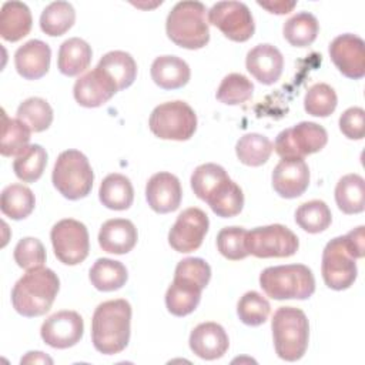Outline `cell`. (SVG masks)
<instances>
[{"label": "cell", "mask_w": 365, "mask_h": 365, "mask_svg": "<svg viewBox=\"0 0 365 365\" xmlns=\"http://www.w3.org/2000/svg\"><path fill=\"white\" fill-rule=\"evenodd\" d=\"M131 305L128 301L110 299L101 302L91 319V341L104 355L121 352L130 341Z\"/></svg>", "instance_id": "cell-1"}, {"label": "cell", "mask_w": 365, "mask_h": 365, "mask_svg": "<svg viewBox=\"0 0 365 365\" xmlns=\"http://www.w3.org/2000/svg\"><path fill=\"white\" fill-rule=\"evenodd\" d=\"M60 289V279L50 268L27 271L11 289L13 308L23 317L44 315L53 305Z\"/></svg>", "instance_id": "cell-2"}, {"label": "cell", "mask_w": 365, "mask_h": 365, "mask_svg": "<svg viewBox=\"0 0 365 365\" xmlns=\"http://www.w3.org/2000/svg\"><path fill=\"white\" fill-rule=\"evenodd\" d=\"M207 13L208 10L201 1H178L167 16L165 31L168 38L182 48H202L210 41Z\"/></svg>", "instance_id": "cell-3"}, {"label": "cell", "mask_w": 365, "mask_h": 365, "mask_svg": "<svg viewBox=\"0 0 365 365\" xmlns=\"http://www.w3.org/2000/svg\"><path fill=\"white\" fill-rule=\"evenodd\" d=\"M277 355L288 362L298 361L308 348L309 324L305 312L295 307H279L271 321Z\"/></svg>", "instance_id": "cell-4"}, {"label": "cell", "mask_w": 365, "mask_h": 365, "mask_svg": "<svg viewBox=\"0 0 365 365\" xmlns=\"http://www.w3.org/2000/svg\"><path fill=\"white\" fill-rule=\"evenodd\" d=\"M259 285L272 299H308L315 291V278L304 264L277 265L261 272Z\"/></svg>", "instance_id": "cell-5"}, {"label": "cell", "mask_w": 365, "mask_h": 365, "mask_svg": "<svg viewBox=\"0 0 365 365\" xmlns=\"http://www.w3.org/2000/svg\"><path fill=\"white\" fill-rule=\"evenodd\" d=\"M53 185L68 200H80L90 194L94 181V173L87 157L78 150H66L56 160Z\"/></svg>", "instance_id": "cell-6"}, {"label": "cell", "mask_w": 365, "mask_h": 365, "mask_svg": "<svg viewBox=\"0 0 365 365\" xmlns=\"http://www.w3.org/2000/svg\"><path fill=\"white\" fill-rule=\"evenodd\" d=\"M148 125L161 140L185 141L197 130V115L185 101H167L153 110Z\"/></svg>", "instance_id": "cell-7"}, {"label": "cell", "mask_w": 365, "mask_h": 365, "mask_svg": "<svg viewBox=\"0 0 365 365\" xmlns=\"http://www.w3.org/2000/svg\"><path fill=\"white\" fill-rule=\"evenodd\" d=\"M327 143L328 134L322 125L301 121L291 128L282 130L275 138L274 148L282 160H297L321 151Z\"/></svg>", "instance_id": "cell-8"}, {"label": "cell", "mask_w": 365, "mask_h": 365, "mask_svg": "<svg viewBox=\"0 0 365 365\" xmlns=\"http://www.w3.org/2000/svg\"><path fill=\"white\" fill-rule=\"evenodd\" d=\"M247 250L257 258H287L297 252L298 237L285 225L271 224L247 231Z\"/></svg>", "instance_id": "cell-9"}, {"label": "cell", "mask_w": 365, "mask_h": 365, "mask_svg": "<svg viewBox=\"0 0 365 365\" xmlns=\"http://www.w3.org/2000/svg\"><path fill=\"white\" fill-rule=\"evenodd\" d=\"M321 272L325 285L335 291L346 289L355 282L358 274L356 262L345 237H336L325 245Z\"/></svg>", "instance_id": "cell-10"}, {"label": "cell", "mask_w": 365, "mask_h": 365, "mask_svg": "<svg viewBox=\"0 0 365 365\" xmlns=\"http://www.w3.org/2000/svg\"><path fill=\"white\" fill-rule=\"evenodd\" d=\"M54 255L66 265L83 262L90 251L88 231L86 225L73 218H64L56 222L50 232Z\"/></svg>", "instance_id": "cell-11"}, {"label": "cell", "mask_w": 365, "mask_h": 365, "mask_svg": "<svg viewBox=\"0 0 365 365\" xmlns=\"http://www.w3.org/2000/svg\"><path fill=\"white\" fill-rule=\"evenodd\" d=\"M208 24L232 41H247L255 31L254 17L245 3L218 1L208 10Z\"/></svg>", "instance_id": "cell-12"}, {"label": "cell", "mask_w": 365, "mask_h": 365, "mask_svg": "<svg viewBox=\"0 0 365 365\" xmlns=\"http://www.w3.org/2000/svg\"><path fill=\"white\" fill-rule=\"evenodd\" d=\"M208 227V215L201 208H187L171 227L168 244L178 252H192L201 247Z\"/></svg>", "instance_id": "cell-13"}, {"label": "cell", "mask_w": 365, "mask_h": 365, "mask_svg": "<svg viewBox=\"0 0 365 365\" xmlns=\"http://www.w3.org/2000/svg\"><path fill=\"white\" fill-rule=\"evenodd\" d=\"M84 322L76 311H58L50 315L41 325V339L51 348L66 349L80 342Z\"/></svg>", "instance_id": "cell-14"}, {"label": "cell", "mask_w": 365, "mask_h": 365, "mask_svg": "<svg viewBox=\"0 0 365 365\" xmlns=\"http://www.w3.org/2000/svg\"><path fill=\"white\" fill-rule=\"evenodd\" d=\"M329 56L345 77L359 80L365 76V43L361 37L351 33L335 37L329 44Z\"/></svg>", "instance_id": "cell-15"}, {"label": "cell", "mask_w": 365, "mask_h": 365, "mask_svg": "<svg viewBox=\"0 0 365 365\" xmlns=\"http://www.w3.org/2000/svg\"><path fill=\"white\" fill-rule=\"evenodd\" d=\"M117 91L114 80L98 66L78 77L73 87L76 101L87 108L106 104Z\"/></svg>", "instance_id": "cell-16"}, {"label": "cell", "mask_w": 365, "mask_h": 365, "mask_svg": "<svg viewBox=\"0 0 365 365\" xmlns=\"http://www.w3.org/2000/svg\"><path fill=\"white\" fill-rule=\"evenodd\" d=\"M145 198L151 210L158 214L175 211L182 198V188L180 180L167 171L155 173L150 177L145 185Z\"/></svg>", "instance_id": "cell-17"}, {"label": "cell", "mask_w": 365, "mask_h": 365, "mask_svg": "<svg viewBox=\"0 0 365 365\" xmlns=\"http://www.w3.org/2000/svg\"><path fill=\"white\" fill-rule=\"evenodd\" d=\"M309 185V168L304 158L281 160L272 171V187L282 198H297Z\"/></svg>", "instance_id": "cell-18"}, {"label": "cell", "mask_w": 365, "mask_h": 365, "mask_svg": "<svg viewBox=\"0 0 365 365\" xmlns=\"http://www.w3.org/2000/svg\"><path fill=\"white\" fill-rule=\"evenodd\" d=\"M245 66L257 81L269 86L279 80L284 68V57L275 46L264 43L248 51Z\"/></svg>", "instance_id": "cell-19"}, {"label": "cell", "mask_w": 365, "mask_h": 365, "mask_svg": "<svg viewBox=\"0 0 365 365\" xmlns=\"http://www.w3.org/2000/svg\"><path fill=\"white\" fill-rule=\"evenodd\" d=\"M205 287L184 274L174 272V279L165 292L167 309L175 317L191 314L200 304L201 292Z\"/></svg>", "instance_id": "cell-20"}, {"label": "cell", "mask_w": 365, "mask_h": 365, "mask_svg": "<svg viewBox=\"0 0 365 365\" xmlns=\"http://www.w3.org/2000/svg\"><path fill=\"white\" fill-rule=\"evenodd\" d=\"M190 348L201 359L214 361L221 358L230 345L225 329L217 322H202L190 334Z\"/></svg>", "instance_id": "cell-21"}, {"label": "cell", "mask_w": 365, "mask_h": 365, "mask_svg": "<svg viewBox=\"0 0 365 365\" xmlns=\"http://www.w3.org/2000/svg\"><path fill=\"white\" fill-rule=\"evenodd\" d=\"M51 50L41 40L33 38L20 46L14 53V66L17 73L26 80H38L50 68Z\"/></svg>", "instance_id": "cell-22"}, {"label": "cell", "mask_w": 365, "mask_h": 365, "mask_svg": "<svg viewBox=\"0 0 365 365\" xmlns=\"http://www.w3.org/2000/svg\"><path fill=\"white\" fill-rule=\"evenodd\" d=\"M137 228L130 220H107L98 232V244L103 251L110 254H127L137 244Z\"/></svg>", "instance_id": "cell-23"}, {"label": "cell", "mask_w": 365, "mask_h": 365, "mask_svg": "<svg viewBox=\"0 0 365 365\" xmlns=\"http://www.w3.org/2000/svg\"><path fill=\"white\" fill-rule=\"evenodd\" d=\"M191 77L188 64L177 56H160L151 64L153 81L164 90L184 87Z\"/></svg>", "instance_id": "cell-24"}, {"label": "cell", "mask_w": 365, "mask_h": 365, "mask_svg": "<svg viewBox=\"0 0 365 365\" xmlns=\"http://www.w3.org/2000/svg\"><path fill=\"white\" fill-rule=\"evenodd\" d=\"M33 26L31 11L26 3L6 1L0 13V34L6 41H19L26 37Z\"/></svg>", "instance_id": "cell-25"}, {"label": "cell", "mask_w": 365, "mask_h": 365, "mask_svg": "<svg viewBox=\"0 0 365 365\" xmlns=\"http://www.w3.org/2000/svg\"><path fill=\"white\" fill-rule=\"evenodd\" d=\"M214 214L222 218L235 217L244 207V194L237 182L230 177L218 182L204 200Z\"/></svg>", "instance_id": "cell-26"}, {"label": "cell", "mask_w": 365, "mask_h": 365, "mask_svg": "<svg viewBox=\"0 0 365 365\" xmlns=\"http://www.w3.org/2000/svg\"><path fill=\"white\" fill-rule=\"evenodd\" d=\"M93 51L87 41L80 37H71L61 43L58 48L57 67L61 74L74 77L88 68Z\"/></svg>", "instance_id": "cell-27"}, {"label": "cell", "mask_w": 365, "mask_h": 365, "mask_svg": "<svg viewBox=\"0 0 365 365\" xmlns=\"http://www.w3.org/2000/svg\"><path fill=\"white\" fill-rule=\"evenodd\" d=\"M98 198L101 204L110 210L123 211L130 208L134 200V188L131 181L118 173L108 174L100 184Z\"/></svg>", "instance_id": "cell-28"}, {"label": "cell", "mask_w": 365, "mask_h": 365, "mask_svg": "<svg viewBox=\"0 0 365 365\" xmlns=\"http://www.w3.org/2000/svg\"><path fill=\"white\" fill-rule=\"evenodd\" d=\"M88 278L96 289L110 292L125 285L128 274L123 262L110 258H98L90 268Z\"/></svg>", "instance_id": "cell-29"}, {"label": "cell", "mask_w": 365, "mask_h": 365, "mask_svg": "<svg viewBox=\"0 0 365 365\" xmlns=\"http://www.w3.org/2000/svg\"><path fill=\"white\" fill-rule=\"evenodd\" d=\"M97 66L114 80L118 91L130 87L137 77V64L133 56L121 50L106 53Z\"/></svg>", "instance_id": "cell-30"}, {"label": "cell", "mask_w": 365, "mask_h": 365, "mask_svg": "<svg viewBox=\"0 0 365 365\" xmlns=\"http://www.w3.org/2000/svg\"><path fill=\"white\" fill-rule=\"evenodd\" d=\"M335 201L345 214H358L365 208V181L359 174L344 175L335 187Z\"/></svg>", "instance_id": "cell-31"}, {"label": "cell", "mask_w": 365, "mask_h": 365, "mask_svg": "<svg viewBox=\"0 0 365 365\" xmlns=\"http://www.w3.org/2000/svg\"><path fill=\"white\" fill-rule=\"evenodd\" d=\"M36 205L33 191L23 184H10L1 191L0 210L11 220H23L31 214Z\"/></svg>", "instance_id": "cell-32"}, {"label": "cell", "mask_w": 365, "mask_h": 365, "mask_svg": "<svg viewBox=\"0 0 365 365\" xmlns=\"http://www.w3.org/2000/svg\"><path fill=\"white\" fill-rule=\"evenodd\" d=\"M319 31L317 17L308 11H299L289 17L282 27L285 40L295 47H308L314 43Z\"/></svg>", "instance_id": "cell-33"}, {"label": "cell", "mask_w": 365, "mask_h": 365, "mask_svg": "<svg viewBox=\"0 0 365 365\" xmlns=\"http://www.w3.org/2000/svg\"><path fill=\"white\" fill-rule=\"evenodd\" d=\"M274 150L271 140L258 133H248L242 135L235 145L238 160L250 167H259L265 164Z\"/></svg>", "instance_id": "cell-34"}, {"label": "cell", "mask_w": 365, "mask_h": 365, "mask_svg": "<svg viewBox=\"0 0 365 365\" xmlns=\"http://www.w3.org/2000/svg\"><path fill=\"white\" fill-rule=\"evenodd\" d=\"M74 20L76 11L68 1H53L41 11L40 29L47 36L57 37L68 31Z\"/></svg>", "instance_id": "cell-35"}, {"label": "cell", "mask_w": 365, "mask_h": 365, "mask_svg": "<svg viewBox=\"0 0 365 365\" xmlns=\"http://www.w3.org/2000/svg\"><path fill=\"white\" fill-rule=\"evenodd\" d=\"M1 118H3V125H1L0 153L4 157H11V155L17 157L29 147L31 130L19 118H9L4 110H3Z\"/></svg>", "instance_id": "cell-36"}, {"label": "cell", "mask_w": 365, "mask_h": 365, "mask_svg": "<svg viewBox=\"0 0 365 365\" xmlns=\"http://www.w3.org/2000/svg\"><path fill=\"white\" fill-rule=\"evenodd\" d=\"M47 165V153L40 144L29 145L13 161V170L19 180L23 182L37 181Z\"/></svg>", "instance_id": "cell-37"}, {"label": "cell", "mask_w": 365, "mask_h": 365, "mask_svg": "<svg viewBox=\"0 0 365 365\" xmlns=\"http://www.w3.org/2000/svg\"><path fill=\"white\" fill-rule=\"evenodd\" d=\"M332 221L329 207L321 200H311L301 204L295 211V222L309 234L325 231Z\"/></svg>", "instance_id": "cell-38"}, {"label": "cell", "mask_w": 365, "mask_h": 365, "mask_svg": "<svg viewBox=\"0 0 365 365\" xmlns=\"http://www.w3.org/2000/svg\"><path fill=\"white\" fill-rule=\"evenodd\" d=\"M17 118L23 121L31 131L41 133L53 123V108L40 97H30L24 100L17 108Z\"/></svg>", "instance_id": "cell-39"}, {"label": "cell", "mask_w": 365, "mask_h": 365, "mask_svg": "<svg viewBox=\"0 0 365 365\" xmlns=\"http://www.w3.org/2000/svg\"><path fill=\"white\" fill-rule=\"evenodd\" d=\"M254 84L240 73L225 76L217 90V100L227 106H238L252 97Z\"/></svg>", "instance_id": "cell-40"}, {"label": "cell", "mask_w": 365, "mask_h": 365, "mask_svg": "<svg viewBox=\"0 0 365 365\" xmlns=\"http://www.w3.org/2000/svg\"><path fill=\"white\" fill-rule=\"evenodd\" d=\"M338 104L335 90L325 84L317 83L311 86L304 98V108L308 114L314 117H328L331 115Z\"/></svg>", "instance_id": "cell-41"}, {"label": "cell", "mask_w": 365, "mask_h": 365, "mask_svg": "<svg viewBox=\"0 0 365 365\" xmlns=\"http://www.w3.org/2000/svg\"><path fill=\"white\" fill-rule=\"evenodd\" d=\"M271 312L269 302L257 291L245 292L237 305V314L242 324L258 327L268 319Z\"/></svg>", "instance_id": "cell-42"}, {"label": "cell", "mask_w": 365, "mask_h": 365, "mask_svg": "<svg viewBox=\"0 0 365 365\" xmlns=\"http://www.w3.org/2000/svg\"><path fill=\"white\" fill-rule=\"evenodd\" d=\"M245 238L247 230H244L242 227H225L217 235V248L220 254L227 259H244L250 255Z\"/></svg>", "instance_id": "cell-43"}, {"label": "cell", "mask_w": 365, "mask_h": 365, "mask_svg": "<svg viewBox=\"0 0 365 365\" xmlns=\"http://www.w3.org/2000/svg\"><path fill=\"white\" fill-rule=\"evenodd\" d=\"M227 177L228 174L221 165L214 163L201 164L194 170L191 175V188L194 194L204 201L212 188Z\"/></svg>", "instance_id": "cell-44"}, {"label": "cell", "mask_w": 365, "mask_h": 365, "mask_svg": "<svg viewBox=\"0 0 365 365\" xmlns=\"http://www.w3.org/2000/svg\"><path fill=\"white\" fill-rule=\"evenodd\" d=\"M14 261L26 271L40 268L46 262V248L40 240L33 237L21 238L14 248Z\"/></svg>", "instance_id": "cell-45"}, {"label": "cell", "mask_w": 365, "mask_h": 365, "mask_svg": "<svg viewBox=\"0 0 365 365\" xmlns=\"http://www.w3.org/2000/svg\"><path fill=\"white\" fill-rule=\"evenodd\" d=\"M339 130L349 140L365 137V111L361 107H349L339 117Z\"/></svg>", "instance_id": "cell-46"}, {"label": "cell", "mask_w": 365, "mask_h": 365, "mask_svg": "<svg viewBox=\"0 0 365 365\" xmlns=\"http://www.w3.org/2000/svg\"><path fill=\"white\" fill-rule=\"evenodd\" d=\"M344 237H345V241H346L354 258L355 259L362 258L364 257V227L359 225L355 230L349 231Z\"/></svg>", "instance_id": "cell-47"}, {"label": "cell", "mask_w": 365, "mask_h": 365, "mask_svg": "<svg viewBox=\"0 0 365 365\" xmlns=\"http://www.w3.org/2000/svg\"><path fill=\"white\" fill-rule=\"evenodd\" d=\"M295 1L287 3V1H274V3H264V1H258V6L269 10V13H275V14H287L289 13L294 7H295Z\"/></svg>", "instance_id": "cell-48"}, {"label": "cell", "mask_w": 365, "mask_h": 365, "mask_svg": "<svg viewBox=\"0 0 365 365\" xmlns=\"http://www.w3.org/2000/svg\"><path fill=\"white\" fill-rule=\"evenodd\" d=\"M27 362H47V364H51L53 361L46 356L43 352H29L24 358H21V364H27Z\"/></svg>", "instance_id": "cell-49"}]
</instances>
